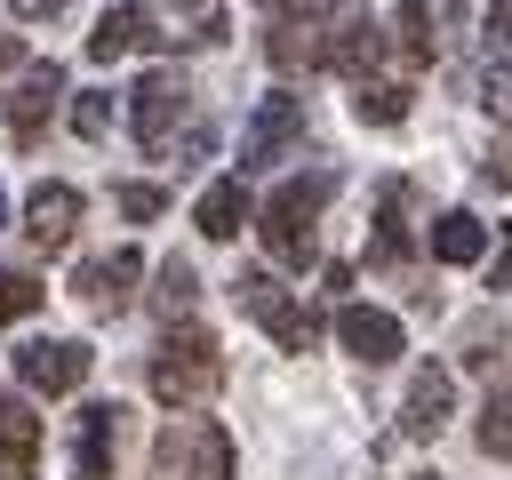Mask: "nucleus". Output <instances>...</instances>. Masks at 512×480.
Masks as SVG:
<instances>
[{"mask_svg":"<svg viewBox=\"0 0 512 480\" xmlns=\"http://www.w3.org/2000/svg\"><path fill=\"white\" fill-rule=\"evenodd\" d=\"M328 192H336V168H312V176H288V184L264 200L256 232H264L272 264H312V216L328 208Z\"/></svg>","mask_w":512,"mask_h":480,"instance_id":"obj_1","label":"nucleus"},{"mask_svg":"<svg viewBox=\"0 0 512 480\" xmlns=\"http://www.w3.org/2000/svg\"><path fill=\"white\" fill-rule=\"evenodd\" d=\"M144 384H152V400H168V408H200V400H208V392L224 384L216 336H208V328H168V344L152 352Z\"/></svg>","mask_w":512,"mask_h":480,"instance_id":"obj_2","label":"nucleus"},{"mask_svg":"<svg viewBox=\"0 0 512 480\" xmlns=\"http://www.w3.org/2000/svg\"><path fill=\"white\" fill-rule=\"evenodd\" d=\"M232 296H240V312H248V320H264V336H272L280 352H312V344H320V312H312V304H296L272 272H240V280H232Z\"/></svg>","mask_w":512,"mask_h":480,"instance_id":"obj_3","label":"nucleus"},{"mask_svg":"<svg viewBox=\"0 0 512 480\" xmlns=\"http://www.w3.org/2000/svg\"><path fill=\"white\" fill-rule=\"evenodd\" d=\"M152 472H160V480H232V440H224V424H208V416L168 424L160 448H152Z\"/></svg>","mask_w":512,"mask_h":480,"instance_id":"obj_4","label":"nucleus"},{"mask_svg":"<svg viewBox=\"0 0 512 480\" xmlns=\"http://www.w3.org/2000/svg\"><path fill=\"white\" fill-rule=\"evenodd\" d=\"M184 112H192V88H184L176 72H144V80L128 88V128H136V144H152V152L184 128Z\"/></svg>","mask_w":512,"mask_h":480,"instance_id":"obj_5","label":"nucleus"},{"mask_svg":"<svg viewBox=\"0 0 512 480\" xmlns=\"http://www.w3.org/2000/svg\"><path fill=\"white\" fill-rule=\"evenodd\" d=\"M88 344H72V336H32V344H16V376L32 384V392H80V376H88Z\"/></svg>","mask_w":512,"mask_h":480,"instance_id":"obj_6","label":"nucleus"},{"mask_svg":"<svg viewBox=\"0 0 512 480\" xmlns=\"http://www.w3.org/2000/svg\"><path fill=\"white\" fill-rule=\"evenodd\" d=\"M296 136H304V104L296 96H264L248 112V128H240V168H272Z\"/></svg>","mask_w":512,"mask_h":480,"instance_id":"obj_7","label":"nucleus"},{"mask_svg":"<svg viewBox=\"0 0 512 480\" xmlns=\"http://www.w3.org/2000/svg\"><path fill=\"white\" fill-rule=\"evenodd\" d=\"M136 272H144V256H136V248L88 256V264L72 272V296H80L88 312H128V288H136Z\"/></svg>","mask_w":512,"mask_h":480,"instance_id":"obj_8","label":"nucleus"},{"mask_svg":"<svg viewBox=\"0 0 512 480\" xmlns=\"http://www.w3.org/2000/svg\"><path fill=\"white\" fill-rule=\"evenodd\" d=\"M336 344H344L352 360H400V352H408L400 320L376 312V304H344V312H336Z\"/></svg>","mask_w":512,"mask_h":480,"instance_id":"obj_9","label":"nucleus"},{"mask_svg":"<svg viewBox=\"0 0 512 480\" xmlns=\"http://www.w3.org/2000/svg\"><path fill=\"white\" fill-rule=\"evenodd\" d=\"M56 96H64V72H56V64H32V72L16 80V96H8V136H16V144H40Z\"/></svg>","mask_w":512,"mask_h":480,"instance_id":"obj_10","label":"nucleus"},{"mask_svg":"<svg viewBox=\"0 0 512 480\" xmlns=\"http://www.w3.org/2000/svg\"><path fill=\"white\" fill-rule=\"evenodd\" d=\"M72 224H80V192H72V184H32V200H24V240L56 256V248L72 240Z\"/></svg>","mask_w":512,"mask_h":480,"instance_id":"obj_11","label":"nucleus"},{"mask_svg":"<svg viewBox=\"0 0 512 480\" xmlns=\"http://www.w3.org/2000/svg\"><path fill=\"white\" fill-rule=\"evenodd\" d=\"M448 408H456V384H448V368H440V360H424V368L408 376V408H400V432H408V440H432V432L448 424Z\"/></svg>","mask_w":512,"mask_h":480,"instance_id":"obj_12","label":"nucleus"},{"mask_svg":"<svg viewBox=\"0 0 512 480\" xmlns=\"http://www.w3.org/2000/svg\"><path fill=\"white\" fill-rule=\"evenodd\" d=\"M144 40H160V32H152V8H144V0H112V8L96 16V32H88V56H96V64H120V56L144 48Z\"/></svg>","mask_w":512,"mask_h":480,"instance_id":"obj_13","label":"nucleus"},{"mask_svg":"<svg viewBox=\"0 0 512 480\" xmlns=\"http://www.w3.org/2000/svg\"><path fill=\"white\" fill-rule=\"evenodd\" d=\"M112 440H120V408H112V400L80 408V432H72V480H112Z\"/></svg>","mask_w":512,"mask_h":480,"instance_id":"obj_14","label":"nucleus"},{"mask_svg":"<svg viewBox=\"0 0 512 480\" xmlns=\"http://www.w3.org/2000/svg\"><path fill=\"white\" fill-rule=\"evenodd\" d=\"M32 464H40V416L16 392H0V480H32Z\"/></svg>","mask_w":512,"mask_h":480,"instance_id":"obj_15","label":"nucleus"},{"mask_svg":"<svg viewBox=\"0 0 512 480\" xmlns=\"http://www.w3.org/2000/svg\"><path fill=\"white\" fill-rule=\"evenodd\" d=\"M192 224H200L208 240H232V232L248 224V184H240V176H216V184L200 192V208H192Z\"/></svg>","mask_w":512,"mask_h":480,"instance_id":"obj_16","label":"nucleus"},{"mask_svg":"<svg viewBox=\"0 0 512 480\" xmlns=\"http://www.w3.org/2000/svg\"><path fill=\"white\" fill-rule=\"evenodd\" d=\"M432 256H440V264H480V256H488V224H480L472 208H448V216L432 224Z\"/></svg>","mask_w":512,"mask_h":480,"instance_id":"obj_17","label":"nucleus"},{"mask_svg":"<svg viewBox=\"0 0 512 480\" xmlns=\"http://www.w3.org/2000/svg\"><path fill=\"white\" fill-rule=\"evenodd\" d=\"M352 112H360L368 128H392V120H408V88H392V80H368V72H360Z\"/></svg>","mask_w":512,"mask_h":480,"instance_id":"obj_18","label":"nucleus"},{"mask_svg":"<svg viewBox=\"0 0 512 480\" xmlns=\"http://www.w3.org/2000/svg\"><path fill=\"white\" fill-rule=\"evenodd\" d=\"M472 440H480L488 456H504V464H512V384H496V392H488V408H480Z\"/></svg>","mask_w":512,"mask_h":480,"instance_id":"obj_19","label":"nucleus"},{"mask_svg":"<svg viewBox=\"0 0 512 480\" xmlns=\"http://www.w3.org/2000/svg\"><path fill=\"white\" fill-rule=\"evenodd\" d=\"M408 256V232H400V192H384L376 208V240H368V264H400Z\"/></svg>","mask_w":512,"mask_h":480,"instance_id":"obj_20","label":"nucleus"},{"mask_svg":"<svg viewBox=\"0 0 512 480\" xmlns=\"http://www.w3.org/2000/svg\"><path fill=\"white\" fill-rule=\"evenodd\" d=\"M472 104H480L488 120H512V64H480V72H472Z\"/></svg>","mask_w":512,"mask_h":480,"instance_id":"obj_21","label":"nucleus"},{"mask_svg":"<svg viewBox=\"0 0 512 480\" xmlns=\"http://www.w3.org/2000/svg\"><path fill=\"white\" fill-rule=\"evenodd\" d=\"M392 40L408 48V64H432V16H424L416 0H400V16H392Z\"/></svg>","mask_w":512,"mask_h":480,"instance_id":"obj_22","label":"nucleus"},{"mask_svg":"<svg viewBox=\"0 0 512 480\" xmlns=\"http://www.w3.org/2000/svg\"><path fill=\"white\" fill-rule=\"evenodd\" d=\"M152 304H160L168 320H176V312H192V264H184V256H168V264H160V288H152Z\"/></svg>","mask_w":512,"mask_h":480,"instance_id":"obj_23","label":"nucleus"},{"mask_svg":"<svg viewBox=\"0 0 512 480\" xmlns=\"http://www.w3.org/2000/svg\"><path fill=\"white\" fill-rule=\"evenodd\" d=\"M24 312H40V280L0 264V320H24Z\"/></svg>","mask_w":512,"mask_h":480,"instance_id":"obj_24","label":"nucleus"},{"mask_svg":"<svg viewBox=\"0 0 512 480\" xmlns=\"http://www.w3.org/2000/svg\"><path fill=\"white\" fill-rule=\"evenodd\" d=\"M72 128H80V136H104V128H112V96H104V88L72 96Z\"/></svg>","mask_w":512,"mask_h":480,"instance_id":"obj_25","label":"nucleus"},{"mask_svg":"<svg viewBox=\"0 0 512 480\" xmlns=\"http://www.w3.org/2000/svg\"><path fill=\"white\" fill-rule=\"evenodd\" d=\"M160 208H168V192H160V184H120V216H136V224H152Z\"/></svg>","mask_w":512,"mask_h":480,"instance_id":"obj_26","label":"nucleus"},{"mask_svg":"<svg viewBox=\"0 0 512 480\" xmlns=\"http://www.w3.org/2000/svg\"><path fill=\"white\" fill-rule=\"evenodd\" d=\"M488 32H496V48L512 56V0H496V8H488Z\"/></svg>","mask_w":512,"mask_h":480,"instance_id":"obj_27","label":"nucleus"},{"mask_svg":"<svg viewBox=\"0 0 512 480\" xmlns=\"http://www.w3.org/2000/svg\"><path fill=\"white\" fill-rule=\"evenodd\" d=\"M488 288H504V296H512V232H504V248H496V272H488Z\"/></svg>","mask_w":512,"mask_h":480,"instance_id":"obj_28","label":"nucleus"},{"mask_svg":"<svg viewBox=\"0 0 512 480\" xmlns=\"http://www.w3.org/2000/svg\"><path fill=\"white\" fill-rule=\"evenodd\" d=\"M56 8H64V0H16V16H32V24H40V16H56Z\"/></svg>","mask_w":512,"mask_h":480,"instance_id":"obj_29","label":"nucleus"},{"mask_svg":"<svg viewBox=\"0 0 512 480\" xmlns=\"http://www.w3.org/2000/svg\"><path fill=\"white\" fill-rule=\"evenodd\" d=\"M488 176H496V184H512V144L496 152V168H488Z\"/></svg>","mask_w":512,"mask_h":480,"instance_id":"obj_30","label":"nucleus"},{"mask_svg":"<svg viewBox=\"0 0 512 480\" xmlns=\"http://www.w3.org/2000/svg\"><path fill=\"white\" fill-rule=\"evenodd\" d=\"M256 8H272V16H280V8H296V0H256Z\"/></svg>","mask_w":512,"mask_h":480,"instance_id":"obj_31","label":"nucleus"},{"mask_svg":"<svg viewBox=\"0 0 512 480\" xmlns=\"http://www.w3.org/2000/svg\"><path fill=\"white\" fill-rule=\"evenodd\" d=\"M184 8H216V0H184Z\"/></svg>","mask_w":512,"mask_h":480,"instance_id":"obj_32","label":"nucleus"},{"mask_svg":"<svg viewBox=\"0 0 512 480\" xmlns=\"http://www.w3.org/2000/svg\"><path fill=\"white\" fill-rule=\"evenodd\" d=\"M0 224H8V200H0Z\"/></svg>","mask_w":512,"mask_h":480,"instance_id":"obj_33","label":"nucleus"},{"mask_svg":"<svg viewBox=\"0 0 512 480\" xmlns=\"http://www.w3.org/2000/svg\"><path fill=\"white\" fill-rule=\"evenodd\" d=\"M424 480H440V472H424Z\"/></svg>","mask_w":512,"mask_h":480,"instance_id":"obj_34","label":"nucleus"}]
</instances>
